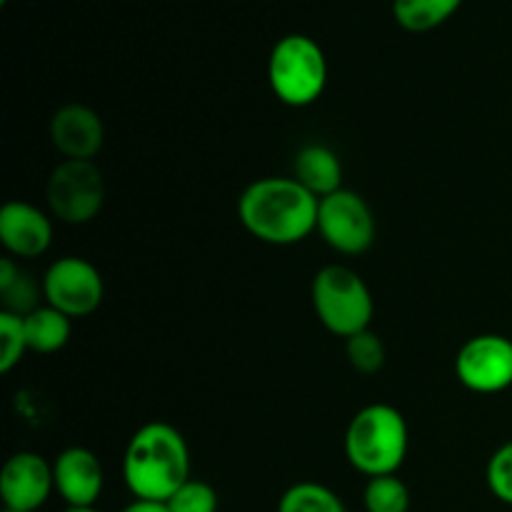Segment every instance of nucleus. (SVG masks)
Here are the masks:
<instances>
[{"instance_id": "nucleus-1", "label": "nucleus", "mask_w": 512, "mask_h": 512, "mask_svg": "<svg viewBox=\"0 0 512 512\" xmlns=\"http://www.w3.org/2000/svg\"><path fill=\"white\" fill-rule=\"evenodd\" d=\"M320 200L290 178L253 180L238 198V218L253 238L268 245L303 243L318 230Z\"/></svg>"}, {"instance_id": "nucleus-2", "label": "nucleus", "mask_w": 512, "mask_h": 512, "mask_svg": "<svg viewBox=\"0 0 512 512\" xmlns=\"http://www.w3.org/2000/svg\"><path fill=\"white\" fill-rule=\"evenodd\" d=\"M123 478L135 500L168 503L190 480V448L170 423L140 425L123 455Z\"/></svg>"}, {"instance_id": "nucleus-3", "label": "nucleus", "mask_w": 512, "mask_h": 512, "mask_svg": "<svg viewBox=\"0 0 512 512\" xmlns=\"http://www.w3.org/2000/svg\"><path fill=\"white\" fill-rule=\"evenodd\" d=\"M410 433L403 413L388 403L360 408L345 430V458L368 478L395 475L408 455Z\"/></svg>"}, {"instance_id": "nucleus-4", "label": "nucleus", "mask_w": 512, "mask_h": 512, "mask_svg": "<svg viewBox=\"0 0 512 512\" xmlns=\"http://www.w3.org/2000/svg\"><path fill=\"white\" fill-rule=\"evenodd\" d=\"M310 300L320 325L338 338H353L373 323V293L348 265L320 268L310 285Z\"/></svg>"}, {"instance_id": "nucleus-5", "label": "nucleus", "mask_w": 512, "mask_h": 512, "mask_svg": "<svg viewBox=\"0 0 512 512\" xmlns=\"http://www.w3.org/2000/svg\"><path fill=\"white\" fill-rule=\"evenodd\" d=\"M268 83L275 98L290 108H308L328 85V60L308 35H285L270 50Z\"/></svg>"}, {"instance_id": "nucleus-6", "label": "nucleus", "mask_w": 512, "mask_h": 512, "mask_svg": "<svg viewBox=\"0 0 512 512\" xmlns=\"http://www.w3.org/2000/svg\"><path fill=\"white\" fill-rule=\"evenodd\" d=\"M48 208L60 223L85 225L105 205V180L93 160H63L45 185Z\"/></svg>"}, {"instance_id": "nucleus-7", "label": "nucleus", "mask_w": 512, "mask_h": 512, "mask_svg": "<svg viewBox=\"0 0 512 512\" xmlns=\"http://www.w3.org/2000/svg\"><path fill=\"white\" fill-rule=\"evenodd\" d=\"M40 285H43L45 305H53L68 318H88L105 298L100 270L78 255H65L50 263Z\"/></svg>"}, {"instance_id": "nucleus-8", "label": "nucleus", "mask_w": 512, "mask_h": 512, "mask_svg": "<svg viewBox=\"0 0 512 512\" xmlns=\"http://www.w3.org/2000/svg\"><path fill=\"white\" fill-rule=\"evenodd\" d=\"M318 233L335 253L363 255L375 240L373 210L355 190H335L320 198Z\"/></svg>"}, {"instance_id": "nucleus-9", "label": "nucleus", "mask_w": 512, "mask_h": 512, "mask_svg": "<svg viewBox=\"0 0 512 512\" xmlns=\"http://www.w3.org/2000/svg\"><path fill=\"white\" fill-rule=\"evenodd\" d=\"M455 378L470 393H505L512 385V340L498 333L470 338L455 355Z\"/></svg>"}, {"instance_id": "nucleus-10", "label": "nucleus", "mask_w": 512, "mask_h": 512, "mask_svg": "<svg viewBox=\"0 0 512 512\" xmlns=\"http://www.w3.org/2000/svg\"><path fill=\"white\" fill-rule=\"evenodd\" d=\"M55 490L53 463L33 450L10 455L0 473V498L5 510L35 512L48 503Z\"/></svg>"}, {"instance_id": "nucleus-11", "label": "nucleus", "mask_w": 512, "mask_h": 512, "mask_svg": "<svg viewBox=\"0 0 512 512\" xmlns=\"http://www.w3.org/2000/svg\"><path fill=\"white\" fill-rule=\"evenodd\" d=\"M0 243L10 258H40L53 243V223L38 205L8 200L0 208Z\"/></svg>"}, {"instance_id": "nucleus-12", "label": "nucleus", "mask_w": 512, "mask_h": 512, "mask_svg": "<svg viewBox=\"0 0 512 512\" xmlns=\"http://www.w3.org/2000/svg\"><path fill=\"white\" fill-rule=\"evenodd\" d=\"M55 493L68 508H93L105 488V473L100 458L88 448H65L53 460Z\"/></svg>"}, {"instance_id": "nucleus-13", "label": "nucleus", "mask_w": 512, "mask_h": 512, "mask_svg": "<svg viewBox=\"0 0 512 512\" xmlns=\"http://www.w3.org/2000/svg\"><path fill=\"white\" fill-rule=\"evenodd\" d=\"M50 143L65 160H93L103 150L105 125L88 105L68 103L50 118Z\"/></svg>"}, {"instance_id": "nucleus-14", "label": "nucleus", "mask_w": 512, "mask_h": 512, "mask_svg": "<svg viewBox=\"0 0 512 512\" xmlns=\"http://www.w3.org/2000/svg\"><path fill=\"white\" fill-rule=\"evenodd\" d=\"M293 178L320 200L343 188V163L328 145H305L295 155Z\"/></svg>"}, {"instance_id": "nucleus-15", "label": "nucleus", "mask_w": 512, "mask_h": 512, "mask_svg": "<svg viewBox=\"0 0 512 512\" xmlns=\"http://www.w3.org/2000/svg\"><path fill=\"white\" fill-rule=\"evenodd\" d=\"M25 338H28L30 353L53 355L68 345L73 335V318L55 310L53 305H40L33 313L23 318Z\"/></svg>"}, {"instance_id": "nucleus-16", "label": "nucleus", "mask_w": 512, "mask_h": 512, "mask_svg": "<svg viewBox=\"0 0 512 512\" xmlns=\"http://www.w3.org/2000/svg\"><path fill=\"white\" fill-rule=\"evenodd\" d=\"M463 0H393V18L408 33H428L453 18Z\"/></svg>"}, {"instance_id": "nucleus-17", "label": "nucleus", "mask_w": 512, "mask_h": 512, "mask_svg": "<svg viewBox=\"0 0 512 512\" xmlns=\"http://www.w3.org/2000/svg\"><path fill=\"white\" fill-rule=\"evenodd\" d=\"M278 512H348L338 493L328 488V485L313 483H295L280 495Z\"/></svg>"}, {"instance_id": "nucleus-18", "label": "nucleus", "mask_w": 512, "mask_h": 512, "mask_svg": "<svg viewBox=\"0 0 512 512\" xmlns=\"http://www.w3.org/2000/svg\"><path fill=\"white\" fill-rule=\"evenodd\" d=\"M363 503L368 512H408L410 490L398 475L368 478V485H365V493H363Z\"/></svg>"}, {"instance_id": "nucleus-19", "label": "nucleus", "mask_w": 512, "mask_h": 512, "mask_svg": "<svg viewBox=\"0 0 512 512\" xmlns=\"http://www.w3.org/2000/svg\"><path fill=\"white\" fill-rule=\"evenodd\" d=\"M345 353H348L350 365L363 375L380 373L385 365V358H388L385 343L370 328L345 340Z\"/></svg>"}, {"instance_id": "nucleus-20", "label": "nucleus", "mask_w": 512, "mask_h": 512, "mask_svg": "<svg viewBox=\"0 0 512 512\" xmlns=\"http://www.w3.org/2000/svg\"><path fill=\"white\" fill-rule=\"evenodd\" d=\"M28 353L23 315L0 310V373L8 375Z\"/></svg>"}, {"instance_id": "nucleus-21", "label": "nucleus", "mask_w": 512, "mask_h": 512, "mask_svg": "<svg viewBox=\"0 0 512 512\" xmlns=\"http://www.w3.org/2000/svg\"><path fill=\"white\" fill-rule=\"evenodd\" d=\"M40 298H43V285L35 283V278H30L23 268L20 273L10 280L8 285L0 288V300H3L5 313H15V315H28L33 313L35 308H40Z\"/></svg>"}, {"instance_id": "nucleus-22", "label": "nucleus", "mask_w": 512, "mask_h": 512, "mask_svg": "<svg viewBox=\"0 0 512 512\" xmlns=\"http://www.w3.org/2000/svg\"><path fill=\"white\" fill-rule=\"evenodd\" d=\"M218 505L220 498L213 485L193 478L168 500L170 512H218Z\"/></svg>"}, {"instance_id": "nucleus-23", "label": "nucleus", "mask_w": 512, "mask_h": 512, "mask_svg": "<svg viewBox=\"0 0 512 512\" xmlns=\"http://www.w3.org/2000/svg\"><path fill=\"white\" fill-rule=\"evenodd\" d=\"M485 478H488V488L500 503L512 505V440L505 445H500L493 453V458L488 460V470H485Z\"/></svg>"}, {"instance_id": "nucleus-24", "label": "nucleus", "mask_w": 512, "mask_h": 512, "mask_svg": "<svg viewBox=\"0 0 512 512\" xmlns=\"http://www.w3.org/2000/svg\"><path fill=\"white\" fill-rule=\"evenodd\" d=\"M120 512H170L168 503H158V500H133L130 505H125Z\"/></svg>"}, {"instance_id": "nucleus-25", "label": "nucleus", "mask_w": 512, "mask_h": 512, "mask_svg": "<svg viewBox=\"0 0 512 512\" xmlns=\"http://www.w3.org/2000/svg\"><path fill=\"white\" fill-rule=\"evenodd\" d=\"M65 512H98L95 508H68Z\"/></svg>"}, {"instance_id": "nucleus-26", "label": "nucleus", "mask_w": 512, "mask_h": 512, "mask_svg": "<svg viewBox=\"0 0 512 512\" xmlns=\"http://www.w3.org/2000/svg\"><path fill=\"white\" fill-rule=\"evenodd\" d=\"M5 3H8V0H0V5H5Z\"/></svg>"}]
</instances>
